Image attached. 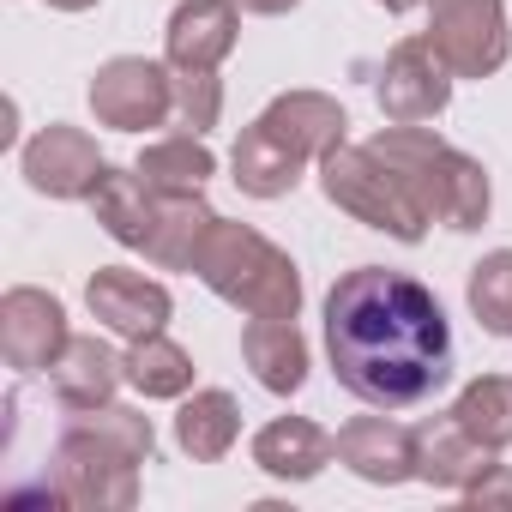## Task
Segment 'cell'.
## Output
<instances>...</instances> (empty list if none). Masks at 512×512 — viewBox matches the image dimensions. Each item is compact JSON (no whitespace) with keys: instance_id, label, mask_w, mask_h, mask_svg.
I'll use <instances>...</instances> for the list:
<instances>
[{"instance_id":"cell-1","label":"cell","mask_w":512,"mask_h":512,"mask_svg":"<svg viewBox=\"0 0 512 512\" xmlns=\"http://www.w3.org/2000/svg\"><path fill=\"white\" fill-rule=\"evenodd\" d=\"M326 356L338 386L368 410H410L452 380V326L422 278L350 266L326 290Z\"/></svg>"},{"instance_id":"cell-2","label":"cell","mask_w":512,"mask_h":512,"mask_svg":"<svg viewBox=\"0 0 512 512\" xmlns=\"http://www.w3.org/2000/svg\"><path fill=\"white\" fill-rule=\"evenodd\" d=\"M157 428L133 404L73 410L67 434L55 440L49 494L79 512H127L139 506V464H151Z\"/></svg>"},{"instance_id":"cell-3","label":"cell","mask_w":512,"mask_h":512,"mask_svg":"<svg viewBox=\"0 0 512 512\" xmlns=\"http://www.w3.org/2000/svg\"><path fill=\"white\" fill-rule=\"evenodd\" d=\"M193 278L217 302L247 314V320H296L302 314V272H296V260L253 223L217 217L205 247H199V260H193Z\"/></svg>"},{"instance_id":"cell-4","label":"cell","mask_w":512,"mask_h":512,"mask_svg":"<svg viewBox=\"0 0 512 512\" xmlns=\"http://www.w3.org/2000/svg\"><path fill=\"white\" fill-rule=\"evenodd\" d=\"M368 145L416 187L422 211H428L440 229L470 235V229L488 223V211H494V181H488V169H482L470 151H458L452 139H440V133H428V127L392 121V127H380Z\"/></svg>"},{"instance_id":"cell-5","label":"cell","mask_w":512,"mask_h":512,"mask_svg":"<svg viewBox=\"0 0 512 512\" xmlns=\"http://www.w3.org/2000/svg\"><path fill=\"white\" fill-rule=\"evenodd\" d=\"M320 193L344 211V217H356V223H368V229H380V235H392V241H404V247H416L422 235H428V211H422V199H416V187L374 151V145H338V151H326L320 163Z\"/></svg>"},{"instance_id":"cell-6","label":"cell","mask_w":512,"mask_h":512,"mask_svg":"<svg viewBox=\"0 0 512 512\" xmlns=\"http://www.w3.org/2000/svg\"><path fill=\"white\" fill-rule=\"evenodd\" d=\"M91 115L115 133H151L175 121V67L151 55H115L91 73Z\"/></svg>"},{"instance_id":"cell-7","label":"cell","mask_w":512,"mask_h":512,"mask_svg":"<svg viewBox=\"0 0 512 512\" xmlns=\"http://www.w3.org/2000/svg\"><path fill=\"white\" fill-rule=\"evenodd\" d=\"M434 55L458 79H488L512 55V25H506V0H428V31Z\"/></svg>"},{"instance_id":"cell-8","label":"cell","mask_w":512,"mask_h":512,"mask_svg":"<svg viewBox=\"0 0 512 512\" xmlns=\"http://www.w3.org/2000/svg\"><path fill=\"white\" fill-rule=\"evenodd\" d=\"M452 85H458V73L434 55V43H428V37H404V43H392V55L380 61L374 97H380V115H386V121L428 127L434 115H446Z\"/></svg>"},{"instance_id":"cell-9","label":"cell","mask_w":512,"mask_h":512,"mask_svg":"<svg viewBox=\"0 0 512 512\" xmlns=\"http://www.w3.org/2000/svg\"><path fill=\"white\" fill-rule=\"evenodd\" d=\"M19 169H25V187L43 193V199H91L109 157L97 151V139L73 121H49L43 133L25 139L19 151Z\"/></svg>"},{"instance_id":"cell-10","label":"cell","mask_w":512,"mask_h":512,"mask_svg":"<svg viewBox=\"0 0 512 512\" xmlns=\"http://www.w3.org/2000/svg\"><path fill=\"white\" fill-rule=\"evenodd\" d=\"M73 326H67V308L61 296L37 290V284H13L0 296V356H7L13 374H49L55 356L67 350Z\"/></svg>"},{"instance_id":"cell-11","label":"cell","mask_w":512,"mask_h":512,"mask_svg":"<svg viewBox=\"0 0 512 512\" xmlns=\"http://www.w3.org/2000/svg\"><path fill=\"white\" fill-rule=\"evenodd\" d=\"M85 308H91L97 326H109L115 338L133 344V338H151V332L169 326L175 296H169L157 278L133 272V266H97L91 284H85Z\"/></svg>"},{"instance_id":"cell-12","label":"cell","mask_w":512,"mask_h":512,"mask_svg":"<svg viewBox=\"0 0 512 512\" xmlns=\"http://www.w3.org/2000/svg\"><path fill=\"white\" fill-rule=\"evenodd\" d=\"M241 43V7L235 0H181L163 25V61L175 73H217Z\"/></svg>"},{"instance_id":"cell-13","label":"cell","mask_w":512,"mask_h":512,"mask_svg":"<svg viewBox=\"0 0 512 512\" xmlns=\"http://www.w3.org/2000/svg\"><path fill=\"white\" fill-rule=\"evenodd\" d=\"M338 464L374 488L416 482V428H404L392 416H350L338 428Z\"/></svg>"},{"instance_id":"cell-14","label":"cell","mask_w":512,"mask_h":512,"mask_svg":"<svg viewBox=\"0 0 512 512\" xmlns=\"http://www.w3.org/2000/svg\"><path fill=\"white\" fill-rule=\"evenodd\" d=\"M241 362L272 398H296L314 374V350L296 320H247L241 326Z\"/></svg>"},{"instance_id":"cell-15","label":"cell","mask_w":512,"mask_h":512,"mask_svg":"<svg viewBox=\"0 0 512 512\" xmlns=\"http://www.w3.org/2000/svg\"><path fill=\"white\" fill-rule=\"evenodd\" d=\"M260 121H266L302 163H320V157L338 151L344 133H350L344 103L326 97V91H284V97H272V103L260 109Z\"/></svg>"},{"instance_id":"cell-16","label":"cell","mask_w":512,"mask_h":512,"mask_svg":"<svg viewBox=\"0 0 512 512\" xmlns=\"http://www.w3.org/2000/svg\"><path fill=\"white\" fill-rule=\"evenodd\" d=\"M49 386L67 410H97V404H115V392L127 386V356H115L97 332H73L67 350L55 356L49 368Z\"/></svg>"},{"instance_id":"cell-17","label":"cell","mask_w":512,"mask_h":512,"mask_svg":"<svg viewBox=\"0 0 512 512\" xmlns=\"http://www.w3.org/2000/svg\"><path fill=\"white\" fill-rule=\"evenodd\" d=\"M332 458H338V434H326L308 416H272L253 434V464L272 482H314Z\"/></svg>"},{"instance_id":"cell-18","label":"cell","mask_w":512,"mask_h":512,"mask_svg":"<svg viewBox=\"0 0 512 512\" xmlns=\"http://www.w3.org/2000/svg\"><path fill=\"white\" fill-rule=\"evenodd\" d=\"M302 175H308V163H302L260 115L241 127V139H235V151H229V181H235L247 199H290V193L302 187Z\"/></svg>"},{"instance_id":"cell-19","label":"cell","mask_w":512,"mask_h":512,"mask_svg":"<svg viewBox=\"0 0 512 512\" xmlns=\"http://www.w3.org/2000/svg\"><path fill=\"white\" fill-rule=\"evenodd\" d=\"M488 464H494V452H488L482 440H470V434L452 422V410H446V416H428V422L416 428V482L446 488V494H464Z\"/></svg>"},{"instance_id":"cell-20","label":"cell","mask_w":512,"mask_h":512,"mask_svg":"<svg viewBox=\"0 0 512 512\" xmlns=\"http://www.w3.org/2000/svg\"><path fill=\"white\" fill-rule=\"evenodd\" d=\"M241 440V404L223 386H193L175 410V446L193 464H223Z\"/></svg>"},{"instance_id":"cell-21","label":"cell","mask_w":512,"mask_h":512,"mask_svg":"<svg viewBox=\"0 0 512 512\" xmlns=\"http://www.w3.org/2000/svg\"><path fill=\"white\" fill-rule=\"evenodd\" d=\"M211 223H217V211L205 205V193H157V229L145 241V260L157 272H193Z\"/></svg>"},{"instance_id":"cell-22","label":"cell","mask_w":512,"mask_h":512,"mask_svg":"<svg viewBox=\"0 0 512 512\" xmlns=\"http://www.w3.org/2000/svg\"><path fill=\"white\" fill-rule=\"evenodd\" d=\"M91 211H97V223H103L109 241L145 253V241H151V229H157V193L145 187L139 169H115V163H109L103 181H97V193H91Z\"/></svg>"},{"instance_id":"cell-23","label":"cell","mask_w":512,"mask_h":512,"mask_svg":"<svg viewBox=\"0 0 512 512\" xmlns=\"http://www.w3.org/2000/svg\"><path fill=\"white\" fill-rule=\"evenodd\" d=\"M133 169L145 175L151 193H205V181L217 175V157L205 133H169V139H151Z\"/></svg>"},{"instance_id":"cell-24","label":"cell","mask_w":512,"mask_h":512,"mask_svg":"<svg viewBox=\"0 0 512 512\" xmlns=\"http://www.w3.org/2000/svg\"><path fill=\"white\" fill-rule=\"evenodd\" d=\"M127 386H133L145 404L187 398V392H193V356H187L169 332L133 338V344H127Z\"/></svg>"},{"instance_id":"cell-25","label":"cell","mask_w":512,"mask_h":512,"mask_svg":"<svg viewBox=\"0 0 512 512\" xmlns=\"http://www.w3.org/2000/svg\"><path fill=\"white\" fill-rule=\"evenodd\" d=\"M452 422L488 452H506L512 446V374H476L452 398Z\"/></svg>"},{"instance_id":"cell-26","label":"cell","mask_w":512,"mask_h":512,"mask_svg":"<svg viewBox=\"0 0 512 512\" xmlns=\"http://www.w3.org/2000/svg\"><path fill=\"white\" fill-rule=\"evenodd\" d=\"M464 302H470V320L488 338H512V247H494L470 266Z\"/></svg>"},{"instance_id":"cell-27","label":"cell","mask_w":512,"mask_h":512,"mask_svg":"<svg viewBox=\"0 0 512 512\" xmlns=\"http://www.w3.org/2000/svg\"><path fill=\"white\" fill-rule=\"evenodd\" d=\"M223 121V79L217 73H175V127L211 133Z\"/></svg>"},{"instance_id":"cell-28","label":"cell","mask_w":512,"mask_h":512,"mask_svg":"<svg viewBox=\"0 0 512 512\" xmlns=\"http://www.w3.org/2000/svg\"><path fill=\"white\" fill-rule=\"evenodd\" d=\"M464 506H476V512H500V506H512V464H488V470L464 488Z\"/></svg>"},{"instance_id":"cell-29","label":"cell","mask_w":512,"mask_h":512,"mask_svg":"<svg viewBox=\"0 0 512 512\" xmlns=\"http://www.w3.org/2000/svg\"><path fill=\"white\" fill-rule=\"evenodd\" d=\"M241 13H253V19H284V13H296L302 0H235Z\"/></svg>"},{"instance_id":"cell-30","label":"cell","mask_w":512,"mask_h":512,"mask_svg":"<svg viewBox=\"0 0 512 512\" xmlns=\"http://www.w3.org/2000/svg\"><path fill=\"white\" fill-rule=\"evenodd\" d=\"M43 7H55V13H91L97 0H43Z\"/></svg>"},{"instance_id":"cell-31","label":"cell","mask_w":512,"mask_h":512,"mask_svg":"<svg viewBox=\"0 0 512 512\" xmlns=\"http://www.w3.org/2000/svg\"><path fill=\"white\" fill-rule=\"evenodd\" d=\"M374 7H386V13H416V7H428V0H374Z\"/></svg>"}]
</instances>
